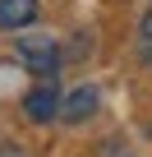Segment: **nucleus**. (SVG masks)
Wrapping results in <instances>:
<instances>
[{
    "label": "nucleus",
    "instance_id": "nucleus-1",
    "mask_svg": "<svg viewBox=\"0 0 152 157\" xmlns=\"http://www.w3.org/2000/svg\"><path fill=\"white\" fill-rule=\"evenodd\" d=\"M19 60H23L37 78H51V74L60 69V46H55L51 37H23V42H19Z\"/></svg>",
    "mask_w": 152,
    "mask_h": 157
},
{
    "label": "nucleus",
    "instance_id": "nucleus-2",
    "mask_svg": "<svg viewBox=\"0 0 152 157\" xmlns=\"http://www.w3.org/2000/svg\"><path fill=\"white\" fill-rule=\"evenodd\" d=\"M23 116L37 120V125L55 120V116H60V93H55V83H37V88L23 97Z\"/></svg>",
    "mask_w": 152,
    "mask_h": 157
},
{
    "label": "nucleus",
    "instance_id": "nucleus-3",
    "mask_svg": "<svg viewBox=\"0 0 152 157\" xmlns=\"http://www.w3.org/2000/svg\"><path fill=\"white\" fill-rule=\"evenodd\" d=\"M97 88H74L65 102H60V120H69V125H83L88 116H97Z\"/></svg>",
    "mask_w": 152,
    "mask_h": 157
},
{
    "label": "nucleus",
    "instance_id": "nucleus-4",
    "mask_svg": "<svg viewBox=\"0 0 152 157\" xmlns=\"http://www.w3.org/2000/svg\"><path fill=\"white\" fill-rule=\"evenodd\" d=\"M37 14H42L37 0H0V28L5 33H23Z\"/></svg>",
    "mask_w": 152,
    "mask_h": 157
},
{
    "label": "nucleus",
    "instance_id": "nucleus-5",
    "mask_svg": "<svg viewBox=\"0 0 152 157\" xmlns=\"http://www.w3.org/2000/svg\"><path fill=\"white\" fill-rule=\"evenodd\" d=\"M138 37H143V42H147V46H152V10H147V14H143V23H138Z\"/></svg>",
    "mask_w": 152,
    "mask_h": 157
},
{
    "label": "nucleus",
    "instance_id": "nucleus-6",
    "mask_svg": "<svg viewBox=\"0 0 152 157\" xmlns=\"http://www.w3.org/2000/svg\"><path fill=\"white\" fill-rule=\"evenodd\" d=\"M0 157H28L23 148H14V143H0Z\"/></svg>",
    "mask_w": 152,
    "mask_h": 157
},
{
    "label": "nucleus",
    "instance_id": "nucleus-7",
    "mask_svg": "<svg viewBox=\"0 0 152 157\" xmlns=\"http://www.w3.org/2000/svg\"><path fill=\"white\" fill-rule=\"evenodd\" d=\"M147 60H152V46H147Z\"/></svg>",
    "mask_w": 152,
    "mask_h": 157
}]
</instances>
